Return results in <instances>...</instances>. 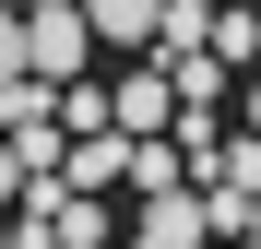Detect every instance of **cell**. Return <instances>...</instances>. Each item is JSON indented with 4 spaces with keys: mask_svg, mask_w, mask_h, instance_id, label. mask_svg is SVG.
Wrapping results in <instances>:
<instances>
[{
    "mask_svg": "<svg viewBox=\"0 0 261 249\" xmlns=\"http://www.w3.org/2000/svg\"><path fill=\"white\" fill-rule=\"evenodd\" d=\"M95 48H107V36H95L83 0H36V12H12V71H36V83H83Z\"/></svg>",
    "mask_w": 261,
    "mask_h": 249,
    "instance_id": "1",
    "label": "cell"
},
{
    "mask_svg": "<svg viewBox=\"0 0 261 249\" xmlns=\"http://www.w3.org/2000/svg\"><path fill=\"white\" fill-rule=\"evenodd\" d=\"M214 237V202H202V178H178V190H143V214H130V249H202Z\"/></svg>",
    "mask_w": 261,
    "mask_h": 249,
    "instance_id": "2",
    "label": "cell"
},
{
    "mask_svg": "<svg viewBox=\"0 0 261 249\" xmlns=\"http://www.w3.org/2000/svg\"><path fill=\"white\" fill-rule=\"evenodd\" d=\"M48 178H71V119H12V190L24 202H48Z\"/></svg>",
    "mask_w": 261,
    "mask_h": 249,
    "instance_id": "3",
    "label": "cell"
},
{
    "mask_svg": "<svg viewBox=\"0 0 261 249\" xmlns=\"http://www.w3.org/2000/svg\"><path fill=\"white\" fill-rule=\"evenodd\" d=\"M60 190H130V131H83L71 143V178Z\"/></svg>",
    "mask_w": 261,
    "mask_h": 249,
    "instance_id": "4",
    "label": "cell"
},
{
    "mask_svg": "<svg viewBox=\"0 0 261 249\" xmlns=\"http://www.w3.org/2000/svg\"><path fill=\"white\" fill-rule=\"evenodd\" d=\"M83 12H95V36H107V48H130V60L166 36V0H83Z\"/></svg>",
    "mask_w": 261,
    "mask_h": 249,
    "instance_id": "5",
    "label": "cell"
},
{
    "mask_svg": "<svg viewBox=\"0 0 261 249\" xmlns=\"http://www.w3.org/2000/svg\"><path fill=\"white\" fill-rule=\"evenodd\" d=\"M48 226H60V249H107V202L95 190H71V202L48 190Z\"/></svg>",
    "mask_w": 261,
    "mask_h": 249,
    "instance_id": "6",
    "label": "cell"
},
{
    "mask_svg": "<svg viewBox=\"0 0 261 249\" xmlns=\"http://www.w3.org/2000/svg\"><path fill=\"white\" fill-rule=\"evenodd\" d=\"M214 60L261 71V12H249V0H226V12H214Z\"/></svg>",
    "mask_w": 261,
    "mask_h": 249,
    "instance_id": "7",
    "label": "cell"
},
{
    "mask_svg": "<svg viewBox=\"0 0 261 249\" xmlns=\"http://www.w3.org/2000/svg\"><path fill=\"white\" fill-rule=\"evenodd\" d=\"M226 249H261V237H226Z\"/></svg>",
    "mask_w": 261,
    "mask_h": 249,
    "instance_id": "8",
    "label": "cell"
},
{
    "mask_svg": "<svg viewBox=\"0 0 261 249\" xmlns=\"http://www.w3.org/2000/svg\"><path fill=\"white\" fill-rule=\"evenodd\" d=\"M12 12H36V0H12Z\"/></svg>",
    "mask_w": 261,
    "mask_h": 249,
    "instance_id": "9",
    "label": "cell"
}]
</instances>
